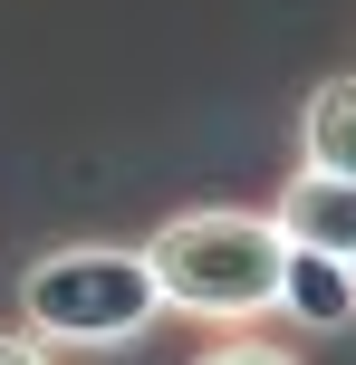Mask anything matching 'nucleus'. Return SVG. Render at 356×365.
<instances>
[{
	"label": "nucleus",
	"mask_w": 356,
	"mask_h": 365,
	"mask_svg": "<svg viewBox=\"0 0 356 365\" xmlns=\"http://www.w3.org/2000/svg\"><path fill=\"white\" fill-rule=\"evenodd\" d=\"M193 365H308L299 346H280V336H222V346H203V356H193Z\"/></svg>",
	"instance_id": "6"
},
{
	"label": "nucleus",
	"mask_w": 356,
	"mask_h": 365,
	"mask_svg": "<svg viewBox=\"0 0 356 365\" xmlns=\"http://www.w3.org/2000/svg\"><path fill=\"white\" fill-rule=\"evenodd\" d=\"M145 259L164 279V308L203 317L222 336L280 317V289H289V231L270 212H241V202H193V212L154 221Z\"/></svg>",
	"instance_id": "1"
},
{
	"label": "nucleus",
	"mask_w": 356,
	"mask_h": 365,
	"mask_svg": "<svg viewBox=\"0 0 356 365\" xmlns=\"http://www.w3.org/2000/svg\"><path fill=\"white\" fill-rule=\"evenodd\" d=\"M299 164L356 182V68H337V77L308 87V106H299Z\"/></svg>",
	"instance_id": "4"
},
{
	"label": "nucleus",
	"mask_w": 356,
	"mask_h": 365,
	"mask_svg": "<svg viewBox=\"0 0 356 365\" xmlns=\"http://www.w3.org/2000/svg\"><path fill=\"white\" fill-rule=\"evenodd\" d=\"M0 365H58V346H39L29 327H0Z\"/></svg>",
	"instance_id": "7"
},
{
	"label": "nucleus",
	"mask_w": 356,
	"mask_h": 365,
	"mask_svg": "<svg viewBox=\"0 0 356 365\" xmlns=\"http://www.w3.org/2000/svg\"><path fill=\"white\" fill-rule=\"evenodd\" d=\"M270 221H280L299 250H327V259H356V182L347 173H289L280 202H270Z\"/></svg>",
	"instance_id": "3"
},
{
	"label": "nucleus",
	"mask_w": 356,
	"mask_h": 365,
	"mask_svg": "<svg viewBox=\"0 0 356 365\" xmlns=\"http://www.w3.org/2000/svg\"><path fill=\"white\" fill-rule=\"evenodd\" d=\"M280 317H299V327L337 336L356 317V259H327V250H299L289 240V289H280Z\"/></svg>",
	"instance_id": "5"
},
{
	"label": "nucleus",
	"mask_w": 356,
	"mask_h": 365,
	"mask_svg": "<svg viewBox=\"0 0 356 365\" xmlns=\"http://www.w3.org/2000/svg\"><path fill=\"white\" fill-rule=\"evenodd\" d=\"M164 308V279H154L145 240H58L19 269V327L58 356H116L145 346Z\"/></svg>",
	"instance_id": "2"
}]
</instances>
